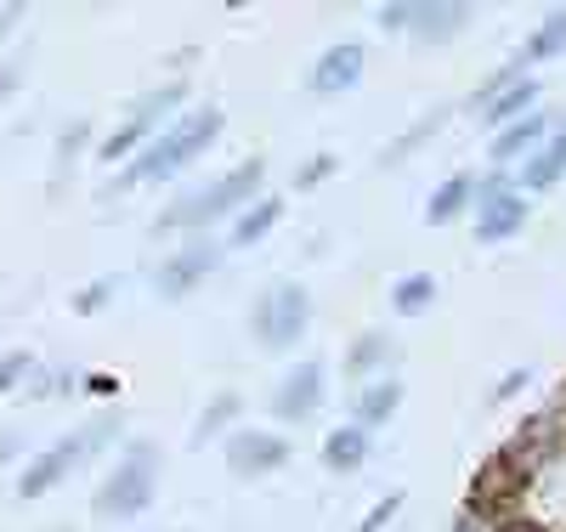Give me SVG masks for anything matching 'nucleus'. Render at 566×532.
<instances>
[{
	"mask_svg": "<svg viewBox=\"0 0 566 532\" xmlns=\"http://www.w3.org/2000/svg\"><path fill=\"white\" fill-rule=\"evenodd\" d=\"M566 176V125L544 142V148L522 165V187H533V192H544V187H555Z\"/></svg>",
	"mask_w": 566,
	"mask_h": 532,
	"instance_id": "2eb2a0df",
	"label": "nucleus"
},
{
	"mask_svg": "<svg viewBox=\"0 0 566 532\" xmlns=\"http://www.w3.org/2000/svg\"><path fill=\"white\" fill-rule=\"evenodd\" d=\"M283 459H290V442L272 437V430H239L227 442V470L239 481H255V476H272Z\"/></svg>",
	"mask_w": 566,
	"mask_h": 532,
	"instance_id": "6e6552de",
	"label": "nucleus"
},
{
	"mask_svg": "<svg viewBox=\"0 0 566 532\" xmlns=\"http://www.w3.org/2000/svg\"><path fill=\"white\" fill-rule=\"evenodd\" d=\"M442 119H448V114H431V119H419V125H413V131H408V136L397 142V148H386V154H380V165H402V159H413V154L424 148V142H431V136L442 131Z\"/></svg>",
	"mask_w": 566,
	"mask_h": 532,
	"instance_id": "393cba45",
	"label": "nucleus"
},
{
	"mask_svg": "<svg viewBox=\"0 0 566 532\" xmlns=\"http://www.w3.org/2000/svg\"><path fill=\"white\" fill-rule=\"evenodd\" d=\"M216 136H221V108H193L187 119H176L170 131H159L148 148H142V159L119 176L114 192H130L136 181H170V176H181Z\"/></svg>",
	"mask_w": 566,
	"mask_h": 532,
	"instance_id": "f257e3e1",
	"label": "nucleus"
},
{
	"mask_svg": "<svg viewBox=\"0 0 566 532\" xmlns=\"http://www.w3.org/2000/svg\"><path fill=\"white\" fill-rule=\"evenodd\" d=\"M23 74H29V52H18L7 69H0V103H7V96L18 91V80H23Z\"/></svg>",
	"mask_w": 566,
	"mask_h": 532,
	"instance_id": "bb28decb",
	"label": "nucleus"
},
{
	"mask_svg": "<svg viewBox=\"0 0 566 532\" xmlns=\"http://www.w3.org/2000/svg\"><path fill=\"white\" fill-rule=\"evenodd\" d=\"M119 437V414H97V419H91V425H80L74 430V437H63V442H52V448H45L29 470H23V481H18V493L23 499H40V493H52L57 488V481L85 459V453H97L103 442H114Z\"/></svg>",
	"mask_w": 566,
	"mask_h": 532,
	"instance_id": "20e7f679",
	"label": "nucleus"
},
{
	"mask_svg": "<svg viewBox=\"0 0 566 532\" xmlns=\"http://www.w3.org/2000/svg\"><path fill=\"white\" fill-rule=\"evenodd\" d=\"M397 510H402V493H391V499H386V504H380V510H368V521H363V526H357V532H386V521H391V515H397Z\"/></svg>",
	"mask_w": 566,
	"mask_h": 532,
	"instance_id": "cd10ccee",
	"label": "nucleus"
},
{
	"mask_svg": "<svg viewBox=\"0 0 566 532\" xmlns=\"http://www.w3.org/2000/svg\"><path fill=\"white\" fill-rule=\"evenodd\" d=\"M216 267H221V250H210V244H193V250L170 255V261L159 267V278H154L159 301H187V295H193V289H199Z\"/></svg>",
	"mask_w": 566,
	"mask_h": 532,
	"instance_id": "1a4fd4ad",
	"label": "nucleus"
},
{
	"mask_svg": "<svg viewBox=\"0 0 566 532\" xmlns=\"http://www.w3.org/2000/svg\"><path fill=\"white\" fill-rule=\"evenodd\" d=\"M391 306H397V317H419V312H431V306H437V278H431V272L402 278V283L391 289Z\"/></svg>",
	"mask_w": 566,
	"mask_h": 532,
	"instance_id": "412c9836",
	"label": "nucleus"
},
{
	"mask_svg": "<svg viewBox=\"0 0 566 532\" xmlns=\"http://www.w3.org/2000/svg\"><path fill=\"white\" fill-rule=\"evenodd\" d=\"M261 181H266V165L250 159V165H239V170H227V176H221L216 187H205V192H181L176 205L159 210V232H187V227H210V221H221V216H239V210H250V205L261 199Z\"/></svg>",
	"mask_w": 566,
	"mask_h": 532,
	"instance_id": "f03ea898",
	"label": "nucleus"
},
{
	"mask_svg": "<svg viewBox=\"0 0 566 532\" xmlns=\"http://www.w3.org/2000/svg\"><path fill=\"white\" fill-rule=\"evenodd\" d=\"M328 170H335V159H328V154H317V159H312V165L301 170V181H295V187H317V181H323Z\"/></svg>",
	"mask_w": 566,
	"mask_h": 532,
	"instance_id": "c756f323",
	"label": "nucleus"
},
{
	"mask_svg": "<svg viewBox=\"0 0 566 532\" xmlns=\"http://www.w3.org/2000/svg\"><path fill=\"white\" fill-rule=\"evenodd\" d=\"M464 23H470V7H413L408 34H419V40H453Z\"/></svg>",
	"mask_w": 566,
	"mask_h": 532,
	"instance_id": "aec40b11",
	"label": "nucleus"
},
{
	"mask_svg": "<svg viewBox=\"0 0 566 532\" xmlns=\"http://www.w3.org/2000/svg\"><path fill=\"white\" fill-rule=\"evenodd\" d=\"M277 216H283V205H277V199H255L250 210H239V216H232L227 244H232V250H250V244H261V238L277 227Z\"/></svg>",
	"mask_w": 566,
	"mask_h": 532,
	"instance_id": "dca6fc26",
	"label": "nucleus"
},
{
	"mask_svg": "<svg viewBox=\"0 0 566 532\" xmlns=\"http://www.w3.org/2000/svg\"><path fill=\"white\" fill-rule=\"evenodd\" d=\"M154 488H159V453H154V442H130L125 459L114 465V476L97 488V515L103 521H136L142 510L154 504Z\"/></svg>",
	"mask_w": 566,
	"mask_h": 532,
	"instance_id": "7ed1b4c3",
	"label": "nucleus"
},
{
	"mask_svg": "<svg viewBox=\"0 0 566 532\" xmlns=\"http://www.w3.org/2000/svg\"><path fill=\"white\" fill-rule=\"evenodd\" d=\"M527 227V199L510 192L504 176H482L476 181V238L482 244H504L510 232Z\"/></svg>",
	"mask_w": 566,
	"mask_h": 532,
	"instance_id": "0eeeda50",
	"label": "nucleus"
},
{
	"mask_svg": "<svg viewBox=\"0 0 566 532\" xmlns=\"http://www.w3.org/2000/svg\"><path fill=\"white\" fill-rule=\"evenodd\" d=\"M470 199H476V176L459 170V176H448V181L431 192V205H424V221H437V227H442V221H453Z\"/></svg>",
	"mask_w": 566,
	"mask_h": 532,
	"instance_id": "a211bd4d",
	"label": "nucleus"
},
{
	"mask_svg": "<svg viewBox=\"0 0 566 532\" xmlns=\"http://www.w3.org/2000/svg\"><path fill=\"white\" fill-rule=\"evenodd\" d=\"M108 295H114V278H108V283H97V289H85V295H80V306H85V312H97Z\"/></svg>",
	"mask_w": 566,
	"mask_h": 532,
	"instance_id": "7c9ffc66",
	"label": "nucleus"
},
{
	"mask_svg": "<svg viewBox=\"0 0 566 532\" xmlns=\"http://www.w3.org/2000/svg\"><path fill=\"white\" fill-rule=\"evenodd\" d=\"M560 52H566V12H549V18L533 29V40H527L522 69H527V63H549V58H560Z\"/></svg>",
	"mask_w": 566,
	"mask_h": 532,
	"instance_id": "4be33fe9",
	"label": "nucleus"
},
{
	"mask_svg": "<svg viewBox=\"0 0 566 532\" xmlns=\"http://www.w3.org/2000/svg\"><path fill=\"white\" fill-rule=\"evenodd\" d=\"M306 317H312V295L301 283H272L266 295L255 301L250 312V334L261 352H290L301 334H306Z\"/></svg>",
	"mask_w": 566,
	"mask_h": 532,
	"instance_id": "39448f33",
	"label": "nucleus"
},
{
	"mask_svg": "<svg viewBox=\"0 0 566 532\" xmlns=\"http://www.w3.org/2000/svg\"><path fill=\"white\" fill-rule=\"evenodd\" d=\"M363 80V45H328L312 69V96H340Z\"/></svg>",
	"mask_w": 566,
	"mask_h": 532,
	"instance_id": "9b49d317",
	"label": "nucleus"
},
{
	"mask_svg": "<svg viewBox=\"0 0 566 532\" xmlns=\"http://www.w3.org/2000/svg\"><path fill=\"white\" fill-rule=\"evenodd\" d=\"M181 96H187V85L176 80V85H159V91H148L142 103L125 114V125L119 131H108V142H97V159H130L136 148H148L154 142V131H159V119H170L176 108H181Z\"/></svg>",
	"mask_w": 566,
	"mask_h": 532,
	"instance_id": "423d86ee",
	"label": "nucleus"
},
{
	"mask_svg": "<svg viewBox=\"0 0 566 532\" xmlns=\"http://www.w3.org/2000/svg\"><path fill=\"white\" fill-rule=\"evenodd\" d=\"M522 385H527V368H515V374H504V379H499V392H493V397H515Z\"/></svg>",
	"mask_w": 566,
	"mask_h": 532,
	"instance_id": "2f4dec72",
	"label": "nucleus"
},
{
	"mask_svg": "<svg viewBox=\"0 0 566 532\" xmlns=\"http://www.w3.org/2000/svg\"><path fill=\"white\" fill-rule=\"evenodd\" d=\"M52 532H74V526H52Z\"/></svg>",
	"mask_w": 566,
	"mask_h": 532,
	"instance_id": "72a5a7b5",
	"label": "nucleus"
},
{
	"mask_svg": "<svg viewBox=\"0 0 566 532\" xmlns=\"http://www.w3.org/2000/svg\"><path fill=\"white\" fill-rule=\"evenodd\" d=\"M18 448H23V430H0V465H7Z\"/></svg>",
	"mask_w": 566,
	"mask_h": 532,
	"instance_id": "473e14b6",
	"label": "nucleus"
},
{
	"mask_svg": "<svg viewBox=\"0 0 566 532\" xmlns=\"http://www.w3.org/2000/svg\"><path fill=\"white\" fill-rule=\"evenodd\" d=\"M363 459H368V430H363V425H340V430H328V442H323V470L352 476Z\"/></svg>",
	"mask_w": 566,
	"mask_h": 532,
	"instance_id": "4468645a",
	"label": "nucleus"
},
{
	"mask_svg": "<svg viewBox=\"0 0 566 532\" xmlns=\"http://www.w3.org/2000/svg\"><path fill=\"white\" fill-rule=\"evenodd\" d=\"M538 136H544V114L510 119V125L488 142V159H493V165H527V159L538 154Z\"/></svg>",
	"mask_w": 566,
	"mask_h": 532,
	"instance_id": "f8f14e48",
	"label": "nucleus"
},
{
	"mask_svg": "<svg viewBox=\"0 0 566 532\" xmlns=\"http://www.w3.org/2000/svg\"><path fill=\"white\" fill-rule=\"evenodd\" d=\"M29 374H34V357H29V352H7V357H0V397L18 392Z\"/></svg>",
	"mask_w": 566,
	"mask_h": 532,
	"instance_id": "a878e982",
	"label": "nucleus"
},
{
	"mask_svg": "<svg viewBox=\"0 0 566 532\" xmlns=\"http://www.w3.org/2000/svg\"><path fill=\"white\" fill-rule=\"evenodd\" d=\"M85 142H91V125H85V119H74V125L63 131V142H57V159H52V170H57V187H52V199L63 192V176H69V170H74V159L85 154Z\"/></svg>",
	"mask_w": 566,
	"mask_h": 532,
	"instance_id": "b1692460",
	"label": "nucleus"
},
{
	"mask_svg": "<svg viewBox=\"0 0 566 532\" xmlns=\"http://www.w3.org/2000/svg\"><path fill=\"white\" fill-rule=\"evenodd\" d=\"M533 96H538V85H533V80H515V85H504V91L493 96V103H488L476 119H488V125H499V131H504L510 119H527V114H533Z\"/></svg>",
	"mask_w": 566,
	"mask_h": 532,
	"instance_id": "6ab92c4d",
	"label": "nucleus"
},
{
	"mask_svg": "<svg viewBox=\"0 0 566 532\" xmlns=\"http://www.w3.org/2000/svg\"><path fill=\"white\" fill-rule=\"evenodd\" d=\"M317 403H323V363H301L295 374H283L277 392H272V414H277L283 425L312 419Z\"/></svg>",
	"mask_w": 566,
	"mask_h": 532,
	"instance_id": "9d476101",
	"label": "nucleus"
},
{
	"mask_svg": "<svg viewBox=\"0 0 566 532\" xmlns=\"http://www.w3.org/2000/svg\"><path fill=\"white\" fill-rule=\"evenodd\" d=\"M397 408H402V385H397V379H374L368 392L357 397V419H352V425H363V430H380Z\"/></svg>",
	"mask_w": 566,
	"mask_h": 532,
	"instance_id": "f3484780",
	"label": "nucleus"
},
{
	"mask_svg": "<svg viewBox=\"0 0 566 532\" xmlns=\"http://www.w3.org/2000/svg\"><path fill=\"white\" fill-rule=\"evenodd\" d=\"M408 23H413V7H386L380 12V29L386 34H408Z\"/></svg>",
	"mask_w": 566,
	"mask_h": 532,
	"instance_id": "c85d7f7f",
	"label": "nucleus"
},
{
	"mask_svg": "<svg viewBox=\"0 0 566 532\" xmlns=\"http://www.w3.org/2000/svg\"><path fill=\"white\" fill-rule=\"evenodd\" d=\"M402 352H397V341L386 328H368V334H357V346H352V357H346V374L352 379H368V374H380L386 363H397Z\"/></svg>",
	"mask_w": 566,
	"mask_h": 532,
	"instance_id": "ddd939ff",
	"label": "nucleus"
},
{
	"mask_svg": "<svg viewBox=\"0 0 566 532\" xmlns=\"http://www.w3.org/2000/svg\"><path fill=\"white\" fill-rule=\"evenodd\" d=\"M232 414H239V397H232V392H221L205 414H199V425H193V448H205L210 437H221V430L232 425Z\"/></svg>",
	"mask_w": 566,
	"mask_h": 532,
	"instance_id": "5701e85b",
	"label": "nucleus"
}]
</instances>
